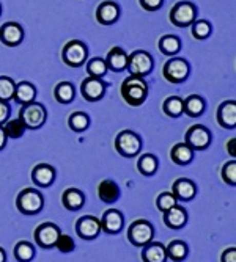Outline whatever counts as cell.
Segmentation results:
<instances>
[{"mask_svg":"<svg viewBox=\"0 0 236 262\" xmlns=\"http://www.w3.org/2000/svg\"><path fill=\"white\" fill-rule=\"evenodd\" d=\"M55 168L47 163H38L32 170V179L40 187H49L55 181Z\"/></svg>","mask_w":236,"mask_h":262,"instance_id":"obj_17","label":"cell"},{"mask_svg":"<svg viewBox=\"0 0 236 262\" xmlns=\"http://www.w3.org/2000/svg\"><path fill=\"white\" fill-rule=\"evenodd\" d=\"M184 143L192 151L206 149L209 146V143H211V132L205 126H202V124L191 126V127L187 129V132H186Z\"/></svg>","mask_w":236,"mask_h":262,"instance_id":"obj_10","label":"cell"},{"mask_svg":"<svg viewBox=\"0 0 236 262\" xmlns=\"http://www.w3.org/2000/svg\"><path fill=\"white\" fill-rule=\"evenodd\" d=\"M35 256V248L30 242L27 241H21L14 247V257L19 262H30Z\"/></svg>","mask_w":236,"mask_h":262,"instance_id":"obj_33","label":"cell"},{"mask_svg":"<svg viewBox=\"0 0 236 262\" xmlns=\"http://www.w3.org/2000/svg\"><path fill=\"white\" fill-rule=\"evenodd\" d=\"M164 223L170 229H180L187 223V212L181 206H173L172 209L164 212Z\"/></svg>","mask_w":236,"mask_h":262,"instance_id":"obj_20","label":"cell"},{"mask_svg":"<svg viewBox=\"0 0 236 262\" xmlns=\"http://www.w3.org/2000/svg\"><path fill=\"white\" fill-rule=\"evenodd\" d=\"M115 149L123 157H135L142 149V140L132 130H123L115 138Z\"/></svg>","mask_w":236,"mask_h":262,"instance_id":"obj_8","label":"cell"},{"mask_svg":"<svg viewBox=\"0 0 236 262\" xmlns=\"http://www.w3.org/2000/svg\"><path fill=\"white\" fill-rule=\"evenodd\" d=\"M47 118V112L44 105L38 102H29L26 105H22L21 113H19V120L26 124L27 129H40Z\"/></svg>","mask_w":236,"mask_h":262,"instance_id":"obj_5","label":"cell"},{"mask_svg":"<svg viewBox=\"0 0 236 262\" xmlns=\"http://www.w3.org/2000/svg\"><path fill=\"white\" fill-rule=\"evenodd\" d=\"M120 187H118L113 181L110 179H104L103 182H100L98 185V196L103 203L106 204H113L120 200Z\"/></svg>","mask_w":236,"mask_h":262,"instance_id":"obj_23","label":"cell"},{"mask_svg":"<svg viewBox=\"0 0 236 262\" xmlns=\"http://www.w3.org/2000/svg\"><path fill=\"white\" fill-rule=\"evenodd\" d=\"M85 196L79 188H66L62 195V204L68 210H77L84 206Z\"/></svg>","mask_w":236,"mask_h":262,"instance_id":"obj_26","label":"cell"},{"mask_svg":"<svg viewBox=\"0 0 236 262\" xmlns=\"http://www.w3.org/2000/svg\"><path fill=\"white\" fill-rule=\"evenodd\" d=\"M88 57V49L84 41L81 39H71L65 44L62 51L63 63L69 68H81Z\"/></svg>","mask_w":236,"mask_h":262,"instance_id":"obj_3","label":"cell"},{"mask_svg":"<svg viewBox=\"0 0 236 262\" xmlns=\"http://www.w3.org/2000/svg\"><path fill=\"white\" fill-rule=\"evenodd\" d=\"M154 237V228L150 222L140 219L132 222V225L128 228V241L135 247H145L147 244L153 242Z\"/></svg>","mask_w":236,"mask_h":262,"instance_id":"obj_4","label":"cell"},{"mask_svg":"<svg viewBox=\"0 0 236 262\" xmlns=\"http://www.w3.org/2000/svg\"><path fill=\"white\" fill-rule=\"evenodd\" d=\"M10 113H11V108H10L8 102L0 101V126H4L7 123Z\"/></svg>","mask_w":236,"mask_h":262,"instance_id":"obj_43","label":"cell"},{"mask_svg":"<svg viewBox=\"0 0 236 262\" xmlns=\"http://www.w3.org/2000/svg\"><path fill=\"white\" fill-rule=\"evenodd\" d=\"M54 96L60 104H69L73 102L74 96H76V90L74 85L69 82H60L55 90H54Z\"/></svg>","mask_w":236,"mask_h":262,"instance_id":"obj_29","label":"cell"},{"mask_svg":"<svg viewBox=\"0 0 236 262\" xmlns=\"http://www.w3.org/2000/svg\"><path fill=\"white\" fill-rule=\"evenodd\" d=\"M107 64H106V60L104 58H91L88 63H87V73H88V77H94V79H103L106 74H107Z\"/></svg>","mask_w":236,"mask_h":262,"instance_id":"obj_32","label":"cell"},{"mask_svg":"<svg viewBox=\"0 0 236 262\" xmlns=\"http://www.w3.org/2000/svg\"><path fill=\"white\" fill-rule=\"evenodd\" d=\"M165 253H167V257H170L172 260L181 262V260L186 259L189 250H187L186 242H183V241H173V242L169 244V247H165Z\"/></svg>","mask_w":236,"mask_h":262,"instance_id":"obj_30","label":"cell"},{"mask_svg":"<svg viewBox=\"0 0 236 262\" xmlns=\"http://www.w3.org/2000/svg\"><path fill=\"white\" fill-rule=\"evenodd\" d=\"M120 17V7L112 0H104L96 8V20L103 26H112Z\"/></svg>","mask_w":236,"mask_h":262,"instance_id":"obj_15","label":"cell"},{"mask_svg":"<svg viewBox=\"0 0 236 262\" xmlns=\"http://www.w3.org/2000/svg\"><path fill=\"white\" fill-rule=\"evenodd\" d=\"M197 17V8L191 2H178L170 11V22L176 27L192 26Z\"/></svg>","mask_w":236,"mask_h":262,"instance_id":"obj_9","label":"cell"},{"mask_svg":"<svg viewBox=\"0 0 236 262\" xmlns=\"http://www.w3.org/2000/svg\"><path fill=\"white\" fill-rule=\"evenodd\" d=\"M76 232L81 239L85 241H93L96 239L101 232V223L96 217L93 215H84L77 220L76 223Z\"/></svg>","mask_w":236,"mask_h":262,"instance_id":"obj_13","label":"cell"},{"mask_svg":"<svg viewBox=\"0 0 236 262\" xmlns=\"http://www.w3.org/2000/svg\"><path fill=\"white\" fill-rule=\"evenodd\" d=\"M218 123L225 129H233L236 126V102L225 101L218 108Z\"/></svg>","mask_w":236,"mask_h":262,"instance_id":"obj_19","label":"cell"},{"mask_svg":"<svg viewBox=\"0 0 236 262\" xmlns=\"http://www.w3.org/2000/svg\"><path fill=\"white\" fill-rule=\"evenodd\" d=\"M0 262H7V254L2 247H0Z\"/></svg>","mask_w":236,"mask_h":262,"instance_id":"obj_47","label":"cell"},{"mask_svg":"<svg viewBox=\"0 0 236 262\" xmlns=\"http://www.w3.org/2000/svg\"><path fill=\"white\" fill-rule=\"evenodd\" d=\"M222 262H236V248L230 247L222 253Z\"/></svg>","mask_w":236,"mask_h":262,"instance_id":"obj_44","label":"cell"},{"mask_svg":"<svg viewBox=\"0 0 236 262\" xmlns=\"http://www.w3.org/2000/svg\"><path fill=\"white\" fill-rule=\"evenodd\" d=\"M24 39V29L17 22H7L0 27V41L8 47H16Z\"/></svg>","mask_w":236,"mask_h":262,"instance_id":"obj_14","label":"cell"},{"mask_svg":"<svg viewBox=\"0 0 236 262\" xmlns=\"http://www.w3.org/2000/svg\"><path fill=\"white\" fill-rule=\"evenodd\" d=\"M170 157H172L173 163H176V165H187L194 159V151L189 148L186 143H176L170 151Z\"/></svg>","mask_w":236,"mask_h":262,"instance_id":"obj_27","label":"cell"},{"mask_svg":"<svg viewBox=\"0 0 236 262\" xmlns=\"http://www.w3.org/2000/svg\"><path fill=\"white\" fill-rule=\"evenodd\" d=\"M26 124H24L19 118L17 120H11V121H7L4 124V130L7 134V137L10 138H21L24 135V132H26Z\"/></svg>","mask_w":236,"mask_h":262,"instance_id":"obj_37","label":"cell"},{"mask_svg":"<svg viewBox=\"0 0 236 262\" xmlns=\"http://www.w3.org/2000/svg\"><path fill=\"white\" fill-rule=\"evenodd\" d=\"M68 124H69V127L73 129L74 132H84L90 126V118L84 112H74L73 115L69 116Z\"/></svg>","mask_w":236,"mask_h":262,"instance_id":"obj_35","label":"cell"},{"mask_svg":"<svg viewBox=\"0 0 236 262\" xmlns=\"http://www.w3.org/2000/svg\"><path fill=\"white\" fill-rule=\"evenodd\" d=\"M139 2H140V7L147 11H158L162 7L164 0H139Z\"/></svg>","mask_w":236,"mask_h":262,"instance_id":"obj_42","label":"cell"},{"mask_svg":"<svg viewBox=\"0 0 236 262\" xmlns=\"http://www.w3.org/2000/svg\"><path fill=\"white\" fill-rule=\"evenodd\" d=\"M104 60L107 69L113 71V73H122L128 66V54L123 49H120V47H112Z\"/></svg>","mask_w":236,"mask_h":262,"instance_id":"obj_21","label":"cell"},{"mask_svg":"<svg viewBox=\"0 0 236 262\" xmlns=\"http://www.w3.org/2000/svg\"><path fill=\"white\" fill-rule=\"evenodd\" d=\"M189 73H191V66H189V63L184 58H180V57L170 58L162 68L164 79L172 83L184 82L189 77Z\"/></svg>","mask_w":236,"mask_h":262,"instance_id":"obj_7","label":"cell"},{"mask_svg":"<svg viewBox=\"0 0 236 262\" xmlns=\"http://www.w3.org/2000/svg\"><path fill=\"white\" fill-rule=\"evenodd\" d=\"M55 247H57V250L62 251V253H71V251H74L76 244H74L73 237H71V235H68V234H60V235H58V239H57V242H55Z\"/></svg>","mask_w":236,"mask_h":262,"instance_id":"obj_40","label":"cell"},{"mask_svg":"<svg viewBox=\"0 0 236 262\" xmlns=\"http://www.w3.org/2000/svg\"><path fill=\"white\" fill-rule=\"evenodd\" d=\"M43 206H44V196L36 188H30V187L24 188L16 198L17 210L26 213V215H35V213L41 212Z\"/></svg>","mask_w":236,"mask_h":262,"instance_id":"obj_2","label":"cell"},{"mask_svg":"<svg viewBox=\"0 0 236 262\" xmlns=\"http://www.w3.org/2000/svg\"><path fill=\"white\" fill-rule=\"evenodd\" d=\"M137 168H139L140 174H144V176L154 174L156 170H158V159H156V156L144 154L139 159V162H137Z\"/></svg>","mask_w":236,"mask_h":262,"instance_id":"obj_31","label":"cell"},{"mask_svg":"<svg viewBox=\"0 0 236 262\" xmlns=\"http://www.w3.org/2000/svg\"><path fill=\"white\" fill-rule=\"evenodd\" d=\"M167 259L165 247L161 242H150L142 247V260L144 262H165Z\"/></svg>","mask_w":236,"mask_h":262,"instance_id":"obj_22","label":"cell"},{"mask_svg":"<svg viewBox=\"0 0 236 262\" xmlns=\"http://www.w3.org/2000/svg\"><path fill=\"white\" fill-rule=\"evenodd\" d=\"M101 229L107 234H118L123 229V213L116 209H109L103 213V219L100 220Z\"/></svg>","mask_w":236,"mask_h":262,"instance_id":"obj_16","label":"cell"},{"mask_svg":"<svg viewBox=\"0 0 236 262\" xmlns=\"http://www.w3.org/2000/svg\"><path fill=\"white\" fill-rule=\"evenodd\" d=\"M7 134H5V130H4V126H0V151H2L4 148H5V145H7Z\"/></svg>","mask_w":236,"mask_h":262,"instance_id":"obj_46","label":"cell"},{"mask_svg":"<svg viewBox=\"0 0 236 262\" xmlns=\"http://www.w3.org/2000/svg\"><path fill=\"white\" fill-rule=\"evenodd\" d=\"M106 88H107V85L101 79L87 77L85 80H82L81 93H82L84 99H87L88 102H96V101L104 98Z\"/></svg>","mask_w":236,"mask_h":262,"instance_id":"obj_12","label":"cell"},{"mask_svg":"<svg viewBox=\"0 0 236 262\" xmlns=\"http://www.w3.org/2000/svg\"><path fill=\"white\" fill-rule=\"evenodd\" d=\"M120 93H122V98L125 99V102L128 105L139 107V105L144 104L148 98V85L144 80V77L129 76L123 80Z\"/></svg>","mask_w":236,"mask_h":262,"instance_id":"obj_1","label":"cell"},{"mask_svg":"<svg viewBox=\"0 0 236 262\" xmlns=\"http://www.w3.org/2000/svg\"><path fill=\"white\" fill-rule=\"evenodd\" d=\"M35 98H36V88L30 82H19V83H16V90H14L13 99L17 104L26 105L29 102H33Z\"/></svg>","mask_w":236,"mask_h":262,"instance_id":"obj_24","label":"cell"},{"mask_svg":"<svg viewBox=\"0 0 236 262\" xmlns=\"http://www.w3.org/2000/svg\"><path fill=\"white\" fill-rule=\"evenodd\" d=\"M222 179L228 185H236V160H230L224 165L222 168Z\"/></svg>","mask_w":236,"mask_h":262,"instance_id":"obj_41","label":"cell"},{"mask_svg":"<svg viewBox=\"0 0 236 262\" xmlns=\"http://www.w3.org/2000/svg\"><path fill=\"white\" fill-rule=\"evenodd\" d=\"M205 99L199 94H192V96H189L183 101V113H186L187 116L191 118H199L203 115L205 112Z\"/></svg>","mask_w":236,"mask_h":262,"instance_id":"obj_25","label":"cell"},{"mask_svg":"<svg viewBox=\"0 0 236 262\" xmlns=\"http://www.w3.org/2000/svg\"><path fill=\"white\" fill-rule=\"evenodd\" d=\"M211 35V26L208 20H195L192 24V36L195 39H206Z\"/></svg>","mask_w":236,"mask_h":262,"instance_id":"obj_38","label":"cell"},{"mask_svg":"<svg viewBox=\"0 0 236 262\" xmlns=\"http://www.w3.org/2000/svg\"><path fill=\"white\" fill-rule=\"evenodd\" d=\"M60 228L51 222L43 223L35 229V242L41 248H54L60 235Z\"/></svg>","mask_w":236,"mask_h":262,"instance_id":"obj_11","label":"cell"},{"mask_svg":"<svg viewBox=\"0 0 236 262\" xmlns=\"http://www.w3.org/2000/svg\"><path fill=\"white\" fill-rule=\"evenodd\" d=\"M0 14H2V5H0Z\"/></svg>","mask_w":236,"mask_h":262,"instance_id":"obj_48","label":"cell"},{"mask_svg":"<svg viewBox=\"0 0 236 262\" xmlns=\"http://www.w3.org/2000/svg\"><path fill=\"white\" fill-rule=\"evenodd\" d=\"M159 51L167 57L176 55L181 51V39L175 35H164L159 39Z\"/></svg>","mask_w":236,"mask_h":262,"instance_id":"obj_28","label":"cell"},{"mask_svg":"<svg viewBox=\"0 0 236 262\" xmlns=\"http://www.w3.org/2000/svg\"><path fill=\"white\" fill-rule=\"evenodd\" d=\"M172 193L175 195L176 200L181 201H191L195 193H197V187L191 179H186V178H180L173 182L172 187Z\"/></svg>","mask_w":236,"mask_h":262,"instance_id":"obj_18","label":"cell"},{"mask_svg":"<svg viewBox=\"0 0 236 262\" xmlns=\"http://www.w3.org/2000/svg\"><path fill=\"white\" fill-rule=\"evenodd\" d=\"M14 90H16V82L11 77L7 76H0V101H11L14 96Z\"/></svg>","mask_w":236,"mask_h":262,"instance_id":"obj_36","label":"cell"},{"mask_svg":"<svg viewBox=\"0 0 236 262\" xmlns=\"http://www.w3.org/2000/svg\"><path fill=\"white\" fill-rule=\"evenodd\" d=\"M176 201L178 200L175 198V195L172 192H162L156 200V206L161 212H165V210L172 209L173 206H176Z\"/></svg>","mask_w":236,"mask_h":262,"instance_id":"obj_39","label":"cell"},{"mask_svg":"<svg viewBox=\"0 0 236 262\" xmlns=\"http://www.w3.org/2000/svg\"><path fill=\"white\" fill-rule=\"evenodd\" d=\"M234 143H236V138H234V137L230 138V140L227 141V152H228V156L233 157V159H234V156H236V152H234Z\"/></svg>","mask_w":236,"mask_h":262,"instance_id":"obj_45","label":"cell"},{"mask_svg":"<svg viewBox=\"0 0 236 262\" xmlns=\"http://www.w3.org/2000/svg\"><path fill=\"white\" fill-rule=\"evenodd\" d=\"M162 110L164 113L170 116V118H178L183 115V99L178 96H170L164 101L162 104Z\"/></svg>","mask_w":236,"mask_h":262,"instance_id":"obj_34","label":"cell"},{"mask_svg":"<svg viewBox=\"0 0 236 262\" xmlns=\"http://www.w3.org/2000/svg\"><path fill=\"white\" fill-rule=\"evenodd\" d=\"M153 66H154L153 57L145 51H135L131 55H128L126 69L131 73V76L145 77L153 71Z\"/></svg>","mask_w":236,"mask_h":262,"instance_id":"obj_6","label":"cell"}]
</instances>
